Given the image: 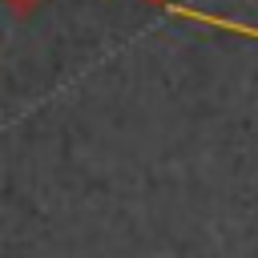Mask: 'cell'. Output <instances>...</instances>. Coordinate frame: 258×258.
<instances>
[{"label":"cell","instance_id":"obj_1","mask_svg":"<svg viewBox=\"0 0 258 258\" xmlns=\"http://www.w3.org/2000/svg\"><path fill=\"white\" fill-rule=\"evenodd\" d=\"M4 8H8V16H16V20H28V16H36L48 0H0Z\"/></svg>","mask_w":258,"mask_h":258},{"label":"cell","instance_id":"obj_2","mask_svg":"<svg viewBox=\"0 0 258 258\" xmlns=\"http://www.w3.org/2000/svg\"><path fill=\"white\" fill-rule=\"evenodd\" d=\"M145 4H157V8H165V4H169V0H145Z\"/></svg>","mask_w":258,"mask_h":258}]
</instances>
